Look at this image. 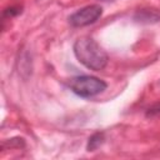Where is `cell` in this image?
I'll return each instance as SVG.
<instances>
[{
    "label": "cell",
    "mask_w": 160,
    "mask_h": 160,
    "mask_svg": "<svg viewBox=\"0 0 160 160\" xmlns=\"http://www.w3.org/2000/svg\"><path fill=\"white\" fill-rule=\"evenodd\" d=\"M72 50L78 61L90 70L100 71L108 65L109 61L108 54L91 38L78 39L74 42Z\"/></svg>",
    "instance_id": "cell-1"
},
{
    "label": "cell",
    "mask_w": 160,
    "mask_h": 160,
    "mask_svg": "<svg viewBox=\"0 0 160 160\" xmlns=\"http://www.w3.org/2000/svg\"><path fill=\"white\" fill-rule=\"evenodd\" d=\"M66 86L78 96L80 98H92L101 94L106 88L108 84L95 76L90 75H79L70 78L66 81Z\"/></svg>",
    "instance_id": "cell-2"
},
{
    "label": "cell",
    "mask_w": 160,
    "mask_h": 160,
    "mask_svg": "<svg viewBox=\"0 0 160 160\" xmlns=\"http://www.w3.org/2000/svg\"><path fill=\"white\" fill-rule=\"evenodd\" d=\"M102 14V8L100 5H88L75 11L69 16V24L74 28H82L94 24Z\"/></svg>",
    "instance_id": "cell-3"
},
{
    "label": "cell",
    "mask_w": 160,
    "mask_h": 160,
    "mask_svg": "<svg viewBox=\"0 0 160 160\" xmlns=\"http://www.w3.org/2000/svg\"><path fill=\"white\" fill-rule=\"evenodd\" d=\"M134 20L139 24H156L160 21V10L158 9H140L134 14Z\"/></svg>",
    "instance_id": "cell-4"
},
{
    "label": "cell",
    "mask_w": 160,
    "mask_h": 160,
    "mask_svg": "<svg viewBox=\"0 0 160 160\" xmlns=\"http://www.w3.org/2000/svg\"><path fill=\"white\" fill-rule=\"evenodd\" d=\"M105 141V134L102 131H98V132H94L89 140H88V144H86V150L88 151H95L98 148H100Z\"/></svg>",
    "instance_id": "cell-5"
},
{
    "label": "cell",
    "mask_w": 160,
    "mask_h": 160,
    "mask_svg": "<svg viewBox=\"0 0 160 160\" xmlns=\"http://www.w3.org/2000/svg\"><path fill=\"white\" fill-rule=\"evenodd\" d=\"M22 11V8L19 6V5H12V6H9L6 9H4L2 11V18L4 19H10V18H14V16H18L19 14H21Z\"/></svg>",
    "instance_id": "cell-6"
},
{
    "label": "cell",
    "mask_w": 160,
    "mask_h": 160,
    "mask_svg": "<svg viewBox=\"0 0 160 160\" xmlns=\"http://www.w3.org/2000/svg\"><path fill=\"white\" fill-rule=\"evenodd\" d=\"M4 145H9L10 148H24L25 146V140L22 138H14V139H9V141L4 142Z\"/></svg>",
    "instance_id": "cell-7"
},
{
    "label": "cell",
    "mask_w": 160,
    "mask_h": 160,
    "mask_svg": "<svg viewBox=\"0 0 160 160\" xmlns=\"http://www.w3.org/2000/svg\"><path fill=\"white\" fill-rule=\"evenodd\" d=\"M159 114H160V101L154 104L152 106H150L146 110V116H155V115H159Z\"/></svg>",
    "instance_id": "cell-8"
}]
</instances>
